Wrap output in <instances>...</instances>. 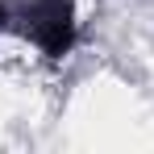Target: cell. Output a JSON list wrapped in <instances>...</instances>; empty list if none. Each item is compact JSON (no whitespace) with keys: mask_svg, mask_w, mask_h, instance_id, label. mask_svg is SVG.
<instances>
[{"mask_svg":"<svg viewBox=\"0 0 154 154\" xmlns=\"http://www.w3.org/2000/svg\"><path fill=\"white\" fill-rule=\"evenodd\" d=\"M8 25V4H0V29Z\"/></svg>","mask_w":154,"mask_h":154,"instance_id":"cell-2","label":"cell"},{"mask_svg":"<svg viewBox=\"0 0 154 154\" xmlns=\"http://www.w3.org/2000/svg\"><path fill=\"white\" fill-rule=\"evenodd\" d=\"M8 25H17L46 58H63L75 42V0H21L8 8Z\"/></svg>","mask_w":154,"mask_h":154,"instance_id":"cell-1","label":"cell"}]
</instances>
